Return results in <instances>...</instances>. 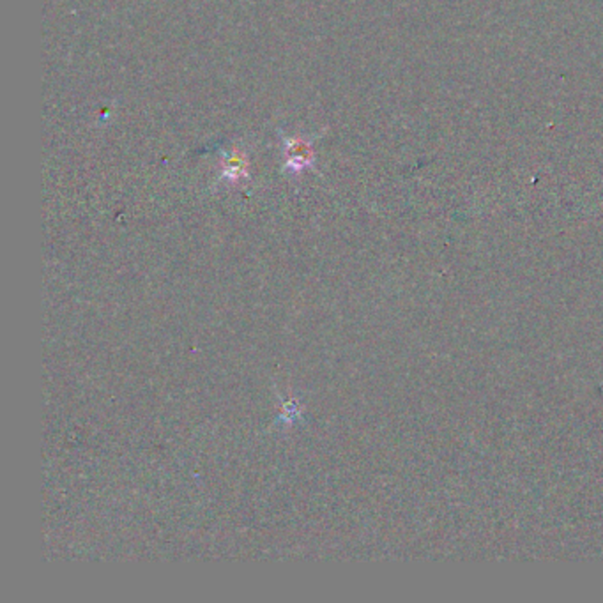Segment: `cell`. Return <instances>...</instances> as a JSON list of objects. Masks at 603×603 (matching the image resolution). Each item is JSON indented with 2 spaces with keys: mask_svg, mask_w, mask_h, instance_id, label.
Wrapping results in <instances>:
<instances>
[{
  "mask_svg": "<svg viewBox=\"0 0 603 603\" xmlns=\"http://www.w3.org/2000/svg\"><path fill=\"white\" fill-rule=\"evenodd\" d=\"M310 163V151H308L306 144H301V142H292V145L289 147V166H292L294 170H301L303 166H306Z\"/></svg>",
  "mask_w": 603,
  "mask_h": 603,
  "instance_id": "cell-1",
  "label": "cell"
},
{
  "mask_svg": "<svg viewBox=\"0 0 603 603\" xmlns=\"http://www.w3.org/2000/svg\"><path fill=\"white\" fill-rule=\"evenodd\" d=\"M246 170V163L242 159V156H232L228 158L227 166H225V174L228 178H241V174Z\"/></svg>",
  "mask_w": 603,
  "mask_h": 603,
  "instance_id": "cell-2",
  "label": "cell"
}]
</instances>
